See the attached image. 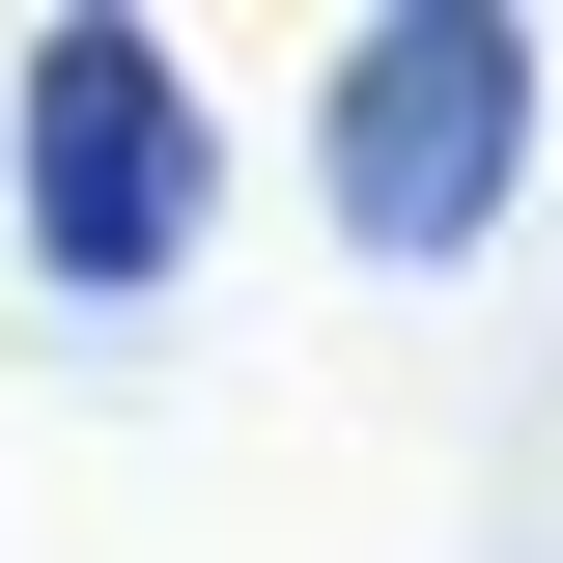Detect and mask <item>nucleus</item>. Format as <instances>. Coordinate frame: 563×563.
Wrapping results in <instances>:
<instances>
[{
	"label": "nucleus",
	"mask_w": 563,
	"mask_h": 563,
	"mask_svg": "<svg viewBox=\"0 0 563 563\" xmlns=\"http://www.w3.org/2000/svg\"><path fill=\"white\" fill-rule=\"evenodd\" d=\"M310 169H339V254H395V282L479 254L507 169H536V29H507V0H395L339 57V141H310Z\"/></svg>",
	"instance_id": "2"
},
{
	"label": "nucleus",
	"mask_w": 563,
	"mask_h": 563,
	"mask_svg": "<svg viewBox=\"0 0 563 563\" xmlns=\"http://www.w3.org/2000/svg\"><path fill=\"white\" fill-rule=\"evenodd\" d=\"M198 198H225V113L169 85V29H29L0 57V225H29L57 310H141L198 254Z\"/></svg>",
	"instance_id": "1"
}]
</instances>
